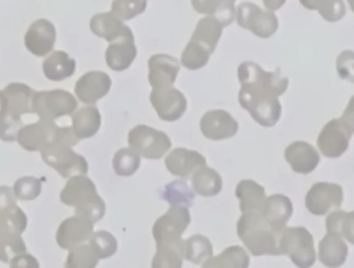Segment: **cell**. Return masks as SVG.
I'll return each instance as SVG.
<instances>
[{
  "label": "cell",
  "instance_id": "5b68a950",
  "mask_svg": "<svg viewBox=\"0 0 354 268\" xmlns=\"http://www.w3.org/2000/svg\"><path fill=\"white\" fill-rule=\"evenodd\" d=\"M235 21L260 39H268L278 30V18L274 11L263 10L250 1H243L235 8Z\"/></svg>",
  "mask_w": 354,
  "mask_h": 268
},
{
  "label": "cell",
  "instance_id": "7a4b0ae2",
  "mask_svg": "<svg viewBox=\"0 0 354 268\" xmlns=\"http://www.w3.org/2000/svg\"><path fill=\"white\" fill-rule=\"evenodd\" d=\"M223 25L210 15L201 18L194 29V33L181 52L180 64L189 69L198 70L207 62L223 33Z\"/></svg>",
  "mask_w": 354,
  "mask_h": 268
},
{
  "label": "cell",
  "instance_id": "4fadbf2b",
  "mask_svg": "<svg viewBox=\"0 0 354 268\" xmlns=\"http://www.w3.org/2000/svg\"><path fill=\"white\" fill-rule=\"evenodd\" d=\"M133 142L137 144L141 152L151 159L163 156L171 146L170 138L163 133L148 127H138L133 133Z\"/></svg>",
  "mask_w": 354,
  "mask_h": 268
},
{
  "label": "cell",
  "instance_id": "484cf974",
  "mask_svg": "<svg viewBox=\"0 0 354 268\" xmlns=\"http://www.w3.org/2000/svg\"><path fill=\"white\" fill-rule=\"evenodd\" d=\"M318 12L325 21L337 22L346 15V6L343 0H329Z\"/></svg>",
  "mask_w": 354,
  "mask_h": 268
},
{
  "label": "cell",
  "instance_id": "8992f818",
  "mask_svg": "<svg viewBox=\"0 0 354 268\" xmlns=\"http://www.w3.org/2000/svg\"><path fill=\"white\" fill-rule=\"evenodd\" d=\"M189 222L191 214L188 207L170 204V209L160 218H158L153 227V236L158 246L180 242Z\"/></svg>",
  "mask_w": 354,
  "mask_h": 268
},
{
  "label": "cell",
  "instance_id": "44dd1931",
  "mask_svg": "<svg viewBox=\"0 0 354 268\" xmlns=\"http://www.w3.org/2000/svg\"><path fill=\"white\" fill-rule=\"evenodd\" d=\"M184 260H188L192 264L202 265L206 260L213 256V246L210 240L201 235L195 233L183 242Z\"/></svg>",
  "mask_w": 354,
  "mask_h": 268
},
{
  "label": "cell",
  "instance_id": "d6986e66",
  "mask_svg": "<svg viewBox=\"0 0 354 268\" xmlns=\"http://www.w3.org/2000/svg\"><path fill=\"white\" fill-rule=\"evenodd\" d=\"M192 8L205 15L214 17L224 28L235 21V3L228 0H191Z\"/></svg>",
  "mask_w": 354,
  "mask_h": 268
},
{
  "label": "cell",
  "instance_id": "83f0119b",
  "mask_svg": "<svg viewBox=\"0 0 354 268\" xmlns=\"http://www.w3.org/2000/svg\"><path fill=\"white\" fill-rule=\"evenodd\" d=\"M300 4L306 8V10H310V11H319L329 0H299Z\"/></svg>",
  "mask_w": 354,
  "mask_h": 268
},
{
  "label": "cell",
  "instance_id": "ba28073f",
  "mask_svg": "<svg viewBox=\"0 0 354 268\" xmlns=\"http://www.w3.org/2000/svg\"><path fill=\"white\" fill-rule=\"evenodd\" d=\"M353 133L340 122V119L329 120L318 134L317 146L319 153L326 157H340L347 149Z\"/></svg>",
  "mask_w": 354,
  "mask_h": 268
},
{
  "label": "cell",
  "instance_id": "277c9868",
  "mask_svg": "<svg viewBox=\"0 0 354 268\" xmlns=\"http://www.w3.org/2000/svg\"><path fill=\"white\" fill-rule=\"evenodd\" d=\"M278 249L299 268H310L317 260L314 238L304 227H285L278 236Z\"/></svg>",
  "mask_w": 354,
  "mask_h": 268
},
{
  "label": "cell",
  "instance_id": "9c48e42d",
  "mask_svg": "<svg viewBox=\"0 0 354 268\" xmlns=\"http://www.w3.org/2000/svg\"><path fill=\"white\" fill-rule=\"evenodd\" d=\"M201 133L212 141L232 138L239 128L238 122L224 109H212L203 113L199 122Z\"/></svg>",
  "mask_w": 354,
  "mask_h": 268
},
{
  "label": "cell",
  "instance_id": "2e32d148",
  "mask_svg": "<svg viewBox=\"0 0 354 268\" xmlns=\"http://www.w3.org/2000/svg\"><path fill=\"white\" fill-rule=\"evenodd\" d=\"M149 82L155 88L173 86L180 72L181 64L170 55L156 54L149 59Z\"/></svg>",
  "mask_w": 354,
  "mask_h": 268
},
{
  "label": "cell",
  "instance_id": "8fae6325",
  "mask_svg": "<svg viewBox=\"0 0 354 268\" xmlns=\"http://www.w3.org/2000/svg\"><path fill=\"white\" fill-rule=\"evenodd\" d=\"M285 160L297 174H310L319 164V152L306 141H295L285 148Z\"/></svg>",
  "mask_w": 354,
  "mask_h": 268
},
{
  "label": "cell",
  "instance_id": "e0dca14e",
  "mask_svg": "<svg viewBox=\"0 0 354 268\" xmlns=\"http://www.w3.org/2000/svg\"><path fill=\"white\" fill-rule=\"evenodd\" d=\"M235 196L239 200L241 213H261L266 189L253 180H242L235 186Z\"/></svg>",
  "mask_w": 354,
  "mask_h": 268
},
{
  "label": "cell",
  "instance_id": "d4e9b609",
  "mask_svg": "<svg viewBox=\"0 0 354 268\" xmlns=\"http://www.w3.org/2000/svg\"><path fill=\"white\" fill-rule=\"evenodd\" d=\"M336 72L340 79L354 83V51L343 50L336 58Z\"/></svg>",
  "mask_w": 354,
  "mask_h": 268
},
{
  "label": "cell",
  "instance_id": "9a60e30c",
  "mask_svg": "<svg viewBox=\"0 0 354 268\" xmlns=\"http://www.w3.org/2000/svg\"><path fill=\"white\" fill-rule=\"evenodd\" d=\"M348 256V247L344 238L336 232H328L318 243V258L329 268L342 267Z\"/></svg>",
  "mask_w": 354,
  "mask_h": 268
},
{
  "label": "cell",
  "instance_id": "5bb4252c",
  "mask_svg": "<svg viewBox=\"0 0 354 268\" xmlns=\"http://www.w3.org/2000/svg\"><path fill=\"white\" fill-rule=\"evenodd\" d=\"M167 170L177 177H187L192 174L198 167L206 164V157L198 151L187 148L173 149L165 160Z\"/></svg>",
  "mask_w": 354,
  "mask_h": 268
},
{
  "label": "cell",
  "instance_id": "603a6c76",
  "mask_svg": "<svg viewBox=\"0 0 354 268\" xmlns=\"http://www.w3.org/2000/svg\"><path fill=\"white\" fill-rule=\"evenodd\" d=\"M183 239L176 243L158 246V253L153 258V267H169V268H180L183 267L184 250H183Z\"/></svg>",
  "mask_w": 354,
  "mask_h": 268
},
{
  "label": "cell",
  "instance_id": "ffe728a7",
  "mask_svg": "<svg viewBox=\"0 0 354 268\" xmlns=\"http://www.w3.org/2000/svg\"><path fill=\"white\" fill-rule=\"evenodd\" d=\"M250 257L248 251L241 246H230L224 249L218 256L206 260L203 268H248Z\"/></svg>",
  "mask_w": 354,
  "mask_h": 268
},
{
  "label": "cell",
  "instance_id": "f546056e",
  "mask_svg": "<svg viewBox=\"0 0 354 268\" xmlns=\"http://www.w3.org/2000/svg\"><path fill=\"white\" fill-rule=\"evenodd\" d=\"M347 3H348V7H350V10L354 12V0H347Z\"/></svg>",
  "mask_w": 354,
  "mask_h": 268
},
{
  "label": "cell",
  "instance_id": "6da1fadb",
  "mask_svg": "<svg viewBox=\"0 0 354 268\" xmlns=\"http://www.w3.org/2000/svg\"><path fill=\"white\" fill-rule=\"evenodd\" d=\"M236 75L241 83L238 93L241 106L260 126H275L282 112L278 97L288 88V77L282 76L279 69L267 72L253 61H243Z\"/></svg>",
  "mask_w": 354,
  "mask_h": 268
},
{
  "label": "cell",
  "instance_id": "4316f807",
  "mask_svg": "<svg viewBox=\"0 0 354 268\" xmlns=\"http://www.w3.org/2000/svg\"><path fill=\"white\" fill-rule=\"evenodd\" d=\"M340 122L351 131L354 133V95L350 98L348 104L346 105L343 115L340 117Z\"/></svg>",
  "mask_w": 354,
  "mask_h": 268
},
{
  "label": "cell",
  "instance_id": "30bf717a",
  "mask_svg": "<svg viewBox=\"0 0 354 268\" xmlns=\"http://www.w3.org/2000/svg\"><path fill=\"white\" fill-rule=\"evenodd\" d=\"M151 101L158 116L166 122L178 120L187 111L185 95L171 86L155 88L151 94Z\"/></svg>",
  "mask_w": 354,
  "mask_h": 268
},
{
  "label": "cell",
  "instance_id": "7402d4cb",
  "mask_svg": "<svg viewBox=\"0 0 354 268\" xmlns=\"http://www.w3.org/2000/svg\"><path fill=\"white\" fill-rule=\"evenodd\" d=\"M325 227L328 232H336L348 243L354 245V210L344 211L335 209L326 216Z\"/></svg>",
  "mask_w": 354,
  "mask_h": 268
},
{
  "label": "cell",
  "instance_id": "52a82bcc",
  "mask_svg": "<svg viewBox=\"0 0 354 268\" xmlns=\"http://www.w3.org/2000/svg\"><path fill=\"white\" fill-rule=\"evenodd\" d=\"M343 203V188L339 184L319 181L310 186L306 193V209L314 216H325L339 209Z\"/></svg>",
  "mask_w": 354,
  "mask_h": 268
},
{
  "label": "cell",
  "instance_id": "cb8c5ba5",
  "mask_svg": "<svg viewBox=\"0 0 354 268\" xmlns=\"http://www.w3.org/2000/svg\"><path fill=\"white\" fill-rule=\"evenodd\" d=\"M163 198L170 204L189 207L194 203L195 192L191 186H188L187 181L177 180V181H173V182L166 185V189L163 192Z\"/></svg>",
  "mask_w": 354,
  "mask_h": 268
},
{
  "label": "cell",
  "instance_id": "3957f363",
  "mask_svg": "<svg viewBox=\"0 0 354 268\" xmlns=\"http://www.w3.org/2000/svg\"><path fill=\"white\" fill-rule=\"evenodd\" d=\"M236 235L253 256H279V233L260 213H242L236 222Z\"/></svg>",
  "mask_w": 354,
  "mask_h": 268
},
{
  "label": "cell",
  "instance_id": "ac0fdd59",
  "mask_svg": "<svg viewBox=\"0 0 354 268\" xmlns=\"http://www.w3.org/2000/svg\"><path fill=\"white\" fill-rule=\"evenodd\" d=\"M191 185L196 195L203 198H212L220 193L223 188L221 175L212 167L201 166L198 167L191 177Z\"/></svg>",
  "mask_w": 354,
  "mask_h": 268
},
{
  "label": "cell",
  "instance_id": "f1b7e54d",
  "mask_svg": "<svg viewBox=\"0 0 354 268\" xmlns=\"http://www.w3.org/2000/svg\"><path fill=\"white\" fill-rule=\"evenodd\" d=\"M285 1L286 0H263V4L266 7V10L277 11V10H279L285 4Z\"/></svg>",
  "mask_w": 354,
  "mask_h": 268
},
{
  "label": "cell",
  "instance_id": "7c38bea8",
  "mask_svg": "<svg viewBox=\"0 0 354 268\" xmlns=\"http://www.w3.org/2000/svg\"><path fill=\"white\" fill-rule=\"evenodd\" d=\"M293 213V204L286 195L275 193L267 196L264 200V206L261 210L263 218L271 225L274 231L278 233L286 227Z\"/></svg>",
  "mask_w": 354,
  "mask_h": 268
}]
</instances>
